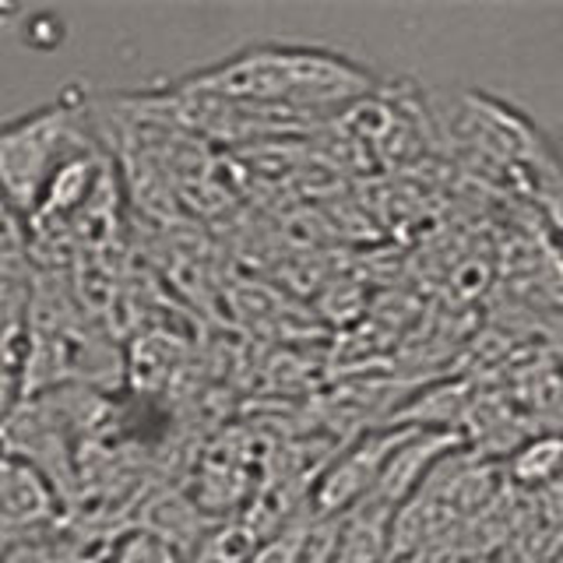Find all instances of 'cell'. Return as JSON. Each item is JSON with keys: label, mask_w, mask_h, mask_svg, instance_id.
<instances>
[{"label": "cell", "mask_w": 563, "mask_h": 563, "mask_svg": "<svg viewBox=\"0 0 563 563\" xmlns=\"http://www.w3.org/2000/svg\"><path fill=\"white\" fill-rule=\"evenodd\" d=\"M190 92L286 120L339 113L374 92V75L339 53L310 46H251L180 81Z\"/></svg>", "instance_id": "6da1fadb"}, {"label": "cell", "mask_w": 563, "mask_h": 563, "mask_svg": "<svg viewBox=\"0 0 563 563\" xmlns=\"http://www.w3.org/2000/svg\"><path fill=\"white\" fill-rule=\"evenodd\" d=\"M92 155L81 113L67 102L35 110L32 117L8 123L0 137V163H4L8 208L29 219L43 205V194L57 180V173L78 158Z\"/></svg>", "instance_id": "7a4b0ae2"}, {"label": "cell", "mask_w": 563, "mask_h": 563, "mask_svg": "<svg viewBox=\"0 0 563 563\" xmlns=\"http://www.w3.org/2000/svg\"><path fill=\"white\" fill-rule=\"evenodd\" d=\"M53 518H57V497H53L46 475L32 462H18L14 454H8V462H4V532H8V545L18 539L22 528H25L29 539H35V532L46 528Z\"/></svg>", "instance_id": "3957f363"}]
</instances>
